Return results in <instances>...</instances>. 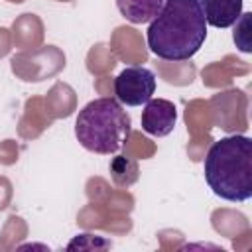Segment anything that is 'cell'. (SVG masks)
Masks as SVG:
<instances>
[{
  "mask_svg": "<svg viewBox=\"0 0 252 252\" xmlns=\"http://www.w3.org/2000/svg\"><path fill=\"white\" fill-rule=\"evenodd\" d=\"M207 39V22L197 0H165L146 32L148 47L165 61L191 59Z\"/></svg>",
  "mask_w": 252,
  "mask_h": 252,
  "instance_id": "6da1fadb",
  "label": "cell"
},
{
  "mask_svg": "<svg viewBox=\"0 0 252 252\" xmlns=\"http://www.w3.org/2000/svg\"><path fill=\"white\" fill-rule=\"evenodd\" d=\"M211 191L232 203L252 197V140L242 134L224 136L209 148L203 161Z\"/></svg>",
  "mask_w": 252,
  "mask_h": 252,
  "instance_id": "7a4b0ae2",
  "label": "cell"
},
{
  "mask_svg": "<svg viewBox=\"0 0 252 252\" xmlns=\"http://www.w3.org/2000/svg\"><path fill=\"white\" fill-rule=\"evenodd\" d=\"M132 130V120L122 104L112 96L94 98L83 106L75 120L79 144L94 154L110 156L124 148Z\"/></svg>",
  "mask_w": 252,
  "mask_h": 252,
  "instance_id": "3957f363",
  "label": "cell"
},
{
  "mask_svg": "<svg viewBox=\"0 0 252 252\" xmlns=\"http://www.w3.org/2000/svg\"><path fill=\"white\" fill-rule=\"evenodd\" d=\"M156 93V75L148 67L132 65L122 69L114 79V98L126 106L146 104Z\"/></svg>",
  "mask_w": 252,
  "mask_h": 252,
  "instance_id": "277c9868",
  "label": "cell"
},
{
  "mask_svg": "<svg viewBox=\"0 0 252 252\" xmlns=\"http://www.w3.org/2000/svg\"><path fill=\"white\" fill-rule=\"evenodd\" d=\"M142 130L152 134V136H158V138H163L167 134L173 132L175 128V122H177V108L171 100H165V98H150L142 110Z\"/></svg>",
  "mask_w": 252,
  "mask_h": 252,
  "instance_id": "5b68a950",
  "label": "cell"
},
{
  "mask_svg": "<svg viewBox=\"0 0 252 252\" xmlns=\"http://www.w3.org/2000/svg\"><path fill=\"white\" fill-rule=\"evenodd\" d=\"M205 22L213 28H230L242 16V0H197Z\"/></svg>",
  "mask_w": 252,
  "mask_h": 252,
  "instance_id": "8992f818",
  "label": "cell"
},
{
  "mask_svg": "<svg viewBox=\"0 0 252 252\" xmlns=\"http://www.w3.org/2000/svg\"><path fill=\"white\" fill-rule=\"evenodd\" d=\"M163 4L165 0H116L118 12L130 24H150L159 14Z\"/></svg>",
  "mask_w": 252,
  "mask_h": 252,
  "instance_id": "52a82bcc",
  "label": "cell"
}]
</instances>
